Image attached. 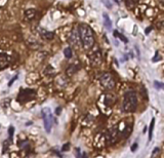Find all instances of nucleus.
<instances>
[{"instance_id":"1","label":"nucleus","mask_w":164,"mask_h":158,"mask_svg":"<svg viewBox=\"0 0 164 158\" xmlns=\"http://www.w3.org/2000/svg\"><path fill=\"white\" fill-rule=\"evenodd\" d=\"M79 37L82 45L84 46L85 50H89L95 44V34L92 28L88 25L81 24L79 26Z\"/></svg>"},{"instance_id":"2","label":"nucleus","mask_w":164,"mask_h":158,"mask_svg":"<svg viewBox=\"0 0 164 158\" xmlns=\"http://www.w3.org/2000/svg\"><path fill=\"white\" fill-rule=\"evenodd\" d=\"M137 107V98L134 92H128L124 95L122 103V110L126 113L133 112Z\"/></svg>"},{"instance_id":"3","label":"nucleus","mask_w":164,"mask_h":158,"mask_svg":"<svg viewBox=\"0 0 164 158\" xmlns=\"http://www.w3.org/2000/svg\"><path fill=\"white\" fill-rule=\"evenodd\" d=\"M100 82L101 84V86L105 89H112L115 86V79L112 76L111 74L109 73H105L101 76L100 78Z\"/></svg>"},{"instance_id":"4","label":"nucleus","mask_w":164,"mask_h":158,"mask_svg":"<svg viewBox=\"0 0 164 158\" xmlns=\"http://www.w3.org/2000/svg\"><path fill=\"white\" fill-rule=\"evenodd\" d=\"M41 114H42V117L44 120V126H45L46 133H50L51 126H53V115H51V112H50V109L44 108Z\"/></svg>"},{"instance_id":"5","label":"nucleus","mask_w":164,"mask_h":158,"mask_svg":"<svg viewBox=\"0 0 164 158\" xmlns=\"http://www.w3.org/2000/svg\"><path fill=\"white\" fill-rule=\"evenodd\" d=\"M69 42L71 43L73 46H75L76 48L80 47V44H81V41H80V37H79V32L78 30L74 29L72 31L71 36L69 38Z\"/></svg>"},{"instance_id":"6","label":"nucleus","mask_w":164,"mask_h":158,"mask_svg":"<svg viewBox=\"0 0 164 158\" xmlns=\"http://www.w3.org/2000/svg\"><path fill=\"white\" fill-rule=\"evenodd\" d=\"M34 95H35V92L32 89H23L22 92H20L19 100L23 101V102H27V101L32 99Z\"/></svg>"},{"instance_id":"7","label":"nucleus","mask_w":164,"mask_h":158,"mask_svg":"<svg viewBox=\"0 0 164 158\" xmlns=\"http://www.w3.org/2000/svg\"><path fill=\"white\" fill-rule=\"evenodd\" d=\"M89 59H90V62L92 63V65L95 66H98L101 63V53L100 50H95V53H92V54L89 56Z\"/></svg>"},{"instance_id":"8","label":"nucleus","mask_w":164,"mask_h":158,"mask_svg":"<svg viewBox=\"0 0 164 158\" xmlns=\"http://www.w3.org/2000/svg\"><path fill=\"white\" fill-rule=\"evenodd\" d=\"M39 34L42 36L44 39H48V40L53 39V36H54V34L53 32H49V31L45 30V29H42V28H40V29H39Z\"/></svg>"},{"instance_id":"9","label":"nucleus","mask_w":164,"mask_h":158,"mask_svg":"<svg viewBox=\"0 0 164 158\" xmlns=\"http://www.w3.org/2000/svg\"><path fill=\"white\" fill-rule=\"evenodd\" d=\"M36 14H37L36 9H34V8H29V9H27V10L25 11V19H26V21H31V20H33L34 18L36 17Z\"/></svg>"},{"instance_id":"10","label":"nucleus","mask_w":164,"mask_h":158,"mask_svg":"<svg viewBox=\"0 0 164 158\" xmlns=\"http://www.w3.org/2000/svg\"><path fill=\"white\" fill-rule=\"evenodd\" d=\"M8 56H6L5 53H0V70L4 69L5 67L7 66L8 63Z\"/></svg>"},{"instance_id":"11","label":"nucleus","mask_w":164,"mask_h":158,"mask_svg":"<svg viewBox=\"0 0 164 158\" xmlns=\"http://www.w3.org/2000/svg\"><path fill=\"white\" fill-rule=\"evenodd\" d=\"M79 68L80 67L79 66H77V65H71V66H69L68 67V69H67V74L69 75V76H71V75H73V74H75L76 72L79 70Z\"/></svg>"},{"instance_id":"12","label":"nucleus","mask_w":164,"mask_h":158,"mask_svg":"<svg viewBox=\"0 0 164 158\" xmlns=\"http://www.w3.org/2000/svg\"><path fill=\"white\" fill-rule=\"evenodd\" d=\"M103 19H104V25H105V27H106L108 30H111V28H112V22H111L110 18H109V15H107V14H104V15H103Z\"/></svg>"},{"instance_id":"13","label":"nucleus","mask_w":164,"mask_h":158,"mask_svg":"<svg viewBox=\"0 0 164 158\" xmlns=\"http://www.w3.org/2000/svg\"><path fill=\"white\" fill-rule=\"evenodd\" d=\"M113 35L115 36V37H118L119 39H120V40H122V41H123V42H125V43H127V42H128V39H127V38L125 37V36H124V35H122V34H120V33H119L117 30H115V31H114V32H113Z\"/></svg>"},{"instance_id":"14","label":"nucleus","mask_w":164,"mask_h":158,"mask_svg":"<svg viewBox=\"0 0 164 158\" xmlns=\"http://www.w3.org/2000/svg\"><path fill=\"white\" fill-rule=\"evenodd\" d=\"M154 124H155V119L153 118L151 120V124L149 127V140H152V136H153V129H154Z\"/></svg>"},{"instance_id":"15","label":"nucleus","mask_w":164,"mask_h":158,"mask_svg":"<svg viewBox=\"0 0 164 158\" xmlns=\"http://www.w3.org/2000/svg\"><path fill=\"white\" fill-rule=\"evenodd\" d=\"M64 53H65V56H66L67 59H71L72 58V50L70 47H67V48H65V50H64Z\"/></svg>"},{"instance_id":"16","label":"nucleus","mask_w":164,"mask_h":158,"mask_svg":"<svg viewBox=\"0 0 164 158\" xmlns=\"http://www.w3.org/2000/svg\"><path fill=\"white\" fill-rule=\"evenodd\" d=\"M14 126H10L8 128V134H9V138L11 139L14 137Z\"/></svg>"},{"instance_id":"17","label":"nucleus","mask_w":164,"mask_h":158,"mask_svg":"<svg viewBox=\"0 0 164 158\" xmlns=\"http://www.w3.org/2000/svg\"><path fill=\"white\" fill-rule=\"evenodd\" d=\"M154 84H155L156 89H162V87H163V84L161 83V82H159V81H155Z\"/></svg>"},{"instance_id":"18","label":"nucleus","mask_w":164,"mask_h":158,"mask_svg":"<svg viewBox=\"0 0 164 158\" xmlns=\"http://www.w3.org/2000/svg\"><path fill=\"white\" fill-rule=\"evenodd\" d=\"M17 79H18V75H15V76L14 77V78H12V79L10 80V81L8 82V86H11V85H12V83H14V82Z\"/></svg>"},{"instance_id":"19","label":"nucleus","mask_w":164,"mask_h":158,"mask_svg":"<svg viewBox=\"0 0 164 158\" xmlns=\"http://www.w3.org/2000/svg\"><path fill=\"white\" fill-rule=\"evenodd\" d=\"M137 146H139L137 143H134L133 145H132V146H131V152H135V150H137Z\"/></svg>"},{"instance_id":"20","label":"nucleus","mask_w":164,"mask_h":158,"mask_svg":"<svg viewBox=\"0 0 164 158\" xmlns=\"http://www.w3.org/2000/svg\"><path fill=\"white\" fill-rule=\"evenodd\" d=\"M69 147H70V144H69V143H68L67 145H64V146H63V148H62V151H63V152H65V151H66V150H68V149H69Z\"/></svg>"},{"instance_id":"21","label":"nucleus","mask_w":164,"mask_h":158,"mask_svg":"<svg viewBox=\"0 0 164 158\" xmlns=\"http://www.w3.org/2000/svg\"><path fill=\"white\" fill-rule=\"evenodd\" d=\"M61 111H62V108H61V107L56 108V115H59V114H61Z\"/></svg>"},{"instance_id":"22","label":"nucleus","mask_w":164,"mask_h":158,"mask_svg":"<svg viewBox=\"0 0 164 158\" xmlns=\"http://www.w3.org/2000/svg\"><path fill=\"white\" fill-rule=\"evenodd\" d=\"M76 154H77V158H81V156H80V150H79V148L76 149Z\"/></svg>"},{"instance_id":"23","label":"nucleus","mask_w":164,"mask_h":158,"mask_svg":"<svg viewBox=\"0 0 164 158\" xmlns=\"http://www.w3.org/2000/svg\"><path fill=\"white\" fill-rule=\"evenodd\" d=\"M158 151H159V148H155V149H154V151H153V156H154V155H155L156 153H157Z\"/></svg>"},{"instance_id":"24","label":"nucleus","mask_w":164,"mask_h":158,"mask_svg":"<svg viewBox=\"0 0 164 158\" xmlns=\"http://www.w3.org/2000/svg\"><path fill=\"white\" fill-rule=\"evenodd\" d=\"M150 30H151V27H150V28H147V30H146V34H149Z\"/></svg>"},{"instance_id":"25","label":"nucleus","mask_w":164,"mask_h":158,"mask_svg":"<svg viewBox=\"0 0 164 158\" xmlns=\"http://www.w3.org/2000/svg\"><path fill=\"white\" fill-rule=\"evenodd\" d=\"M114 1H115L117 4H120V0H114Z\"/></svg>"}]
</instances>
